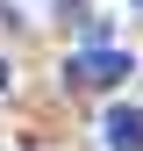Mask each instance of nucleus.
<instances>
[{"label": "nucleus", "mask_w": 143, "mask_h": 151, "mask_svg": "<svg viewBox=\"0 0 143 151\" xmlns=\"http://www.w3.org/2000/svg\"><path fill=\"white\" fill-rule=\"evenodd\" d=\"M129 50H107V43H93V50H79V58H72L64 65V79L72 86H79V93H107V86H122V79H129Z\"/></svg>", "instance_id": "obj_1"}, {"label": "nucleus", "mask_w": 143, "mask_h": 151, "mask_svg": "<svg viewBox=\"0 0 143 151\" xmlns=\"http://www.w3.org/2000/svg\"><path fill=\"white\" fill-rule=\"evenodd\" d=\"M107 144H115V151H143V115H136V108H107Z\"/></svg>", "instance_id": "obj_2"}, {"label": "nucleus", "mask_w": 143, "mask_h": 151, "mask_svg": "<svg viewBox=\"0 0 143 151\" xmlns=\"http://www.w3.org/2000/svg\"><path fill=\"white\" fill-rule=\"evenodd\" d=\"M0 93H7V65H0Z\"/></svg>", "instance_id": "obj_3"}]
</instances>
